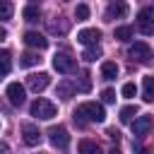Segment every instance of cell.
<instances>
[{
    "label": "cell",
    "mask_w": 154,
    "mask_h": 154,
    "mask_svg": "<svg viewBox=\"0 0 154 154\" xmlns=\"http://www.w3.org/2000/svg\"><path fill=\"white\" fill-rule=\"evenodd\" d=\"M22 137H24V144H26V147H36V144L41 142V132H38V128L31 125V123H24V125H22Z\"/></svg>",
    "instance_id": "9c48e42d"
},
{
    "label": "cell",
    "mask_w": 154,
    "mask_h": 154,
    "mask_svg": "<svg viewBox=\"0 0 154 154\" xmlns=\"http://www.w3.org/2000/svg\"><path fill=\"white\" fill-rule=\"evenodd\" d=\"M142 99L147 103L154 101V77H144L142 79Z\"/></svg>",
    "instance_id": "9a60e30c"
},
{
    "label": "cell",
    "mask_w": 154,
    "mask_h": 154,
    "mask_svg": "<svg viewBox=\"0 0 154 154\" xmlns=\"http://www.w3.org/2000/svg\"><path fill=\"white\" fill-rule=\"evenodd\" d=\"M53 67H55L58 72H63V75H70V72L77 70V60H75L70 53H55V55H53Z\"/></svg>",
    "instance_id": "3957f363"
},
{
    "label": "cell",
    "mask_w": 154,
    "mask_h": 154,
    "mask_svg": "<svg viewBox=\"0 0 154 154\" xmlns=\"http://www.w3.org/2000/svg\"><path fill=\"white\" fill-rule=\"evenodd\" d=\"M128 53H130V58L137 60V63H149V60H152V48H149L147 43H142V41L132 43Z\"/></svg>",
    "instance_id": "52a82bcc"
},
{
    "label": "cell",
    "mask_w": 154,
    "mask_h": 154,
    "mask_svg": "<svg viewBox=\"0 0 154 154\" xmlns=\"http://www.w3.org/2000/svg\"><path fill=\"white\" fill-rule=\"evenodd\" d=\"M106 120V111L101 103L96 101H84L75 108V123L84 125V123H103Z\"/></svg>",
    "instance_id": "6da1fadb"
},
{
    "label": "cell",
    "mask_w": 154,
    "mask_h": 154,
    "mask_svg": "<svg viewBox=\"0 0 154 154\" xmlns=\"http://www.w3.org/2000/svg\"><path fill=\"white\" fill-rule=\"evenodd\" d=\"M24 87L19 84V82H12V84H7V99H10V103L12 106H22L24 103Z\"/></svg>",
    "instance_id": "30bf717a"
},
{
    "label": "cell",
    "mask_w": 154,
    "mask_h": 154,
    "mask_svg": "<svg viewBox=\"0 0 154 154\" xmlns=\"http://www.w3.org/2000/svg\"><path fill=\"white\" fill-rule=\"evenodd\" d=\"M22 17H24L26 22H36V19H38V7H36V5L24 7V10H22Z\"/></svg>",
    "instance_id": "ffe728a7"
},
{
    "label": "cell",
    "mask_w": 154,
    "mask_h": 154,
    "mask_svg": "<svg viewBox=\"0 0 154 154\" xmlns=\"http://www.w3.org/2000/svg\"><path fill=\"white\" fill-rule=\"evenodd\" d=\"M72 94H75V87L70 82H60L58 84V96L60 99H72Z\"/></svg>",
    "instance_id": "d6986e66"
},
{
    "label": "cell",
    "mask_w": 154,
    "mask_h": 154,
    "mask_svg": "<svg viewBox=\"0 0 154 154\" xmlns=\"http://www.w3.org/2000/svg\"><path fill=\"white\" fill-rule=\"evenodd\" d=\"M99 38H101V31L99 29H82L77 34V41L82 46H94V43H99Z\"/></svg>",
    "instance_id": "7c38bea8"
},
{
    "label": "cell",
    "mask_w": 154,
    "mask_h": 154,
    "mask_svg": "<svg viewBox=\"0 0 154 154\" xmlns=\"http://www.w3.org/2000/svg\"><path fill=\"white\" fill-rule=\"evenodd\" d=\"M101 77H103V79H116V77H118V65L111 63V60H106V63L101 65Z\"/></svg>",
    "instance_id": "2e32d148"
},
{
    "label": "cell",
    "mask_w": 154,
    "mask_h": 154,
    "mask_svg": "<svg viewBox=\"0 0 154 154\" xmlns=\"http://www.w3.org/2000/svg\"><path fill=\"white\" fill-rule=\"evenodd\" d=\"M2 77H5V75H2V72H0V79H2Z\"/></svg>",
    "instance_id": "836d02e7"
},
{
    "label": "cell",
    "mask_w": 154,
    "mask_h": 154,
    "mask_svg": "<svg viewBox=\"0 0 154 154\" xmlns=\"http://www.w3.org/2000/svg\"><path fill=\"white\" fill-rule=\"evenodd\" d=\"M149 130H152V118H149V116L135 118V123H132V135H135V137H142V135H147Z\"/></svg>",
    "instance_id": "4fadbf2b"
},
{
    "label": "cell",
    "mask_w": 154,
    "mask_h": 154,
    "mask_svg": "<svg viewBox=\"0 0 154 154\" xmlns=\"http://www.w3.org/2000/svg\"><path fill=\"white\" fill-rule=\"evenodd\" d=\"M38 60H41V58H38L36 53H24V55L19 58V65H22V67H31V65H36Z\"/></svg>",
    "instance_id": "44dd1931"
},
{
    "label": "cell",
    "mask_w": 154,
    "mask_h": 154,
    "mask_svg": "<svg viewBox=\"0 0 154 154\" xmlns=\"http://www.w3.org/2000/svg\"><path fill=\"white\" fill-rule=\"evenodd\" d=\"M137 29H140V34H144V36H152L154 34V12L152 10H140L137 12Z\"/></svg>",
    "instance_id": "5b68a950"
},
{
    "label": "cell",
    "mask_w": 154,
    "mask_h": 154,
    "mask_svg": "<svg viewBox=\"0 0 154 154\" xmlns=\"http://www.w3.org/2000/svg\"><path fill=\"white\" fill-rule=\"evenodd\" d=\"M77 154H103V149L94 142V140H82L77 144Z\"/></svg>",
    "instance_id": "5bb4252c"
},
{
    "label": "cell",
    "mask_w": 154,
    "mask_h": 154,
    "mask_svg": "<svg viewBox=\"0 0 154 154\" xmlns=\"http://www.w3.org/2000/svg\"><path fill=\"white\" fill-rule=\"evenodd\" d=\"M89 77H91L89 72H82V82H79V89H82V91H89V89H91V79H89Z\"/></svg>",
    "instance_id": "484cf974"
},
{
    "label": "cell",
    "mask_w": 154,
    "mask_h": 154,
    "mask_svg": "<svg viewBox=\"0 0 154 154\" xmlns=\"http://www.w3.org/2000/svg\"><path fill=\"white\" fill-rule=\"evenodd\" d=\"M82 58H84L87 63H94L96 58H101V48H99V43H94V46H87V51L82 53Z\"/></svg>",
    "instance_id": "e0dca14e"
},
{
    "label": "cell",
    "mask_w": 154,
    "mask_h": 154,
    "mask_svg": "<svg viewBox=\"0 0 154 154\" xmlns=\"http://www.w3.org/2000/svg\"><path fill=\"white\" fill-rule=\"evenodd\" d=\"M26 82H29V89L38 94V91H43V89L51 84V75H48V72H34V75L26 77Z\"/></svg>",
    "instance_id": "ba28073f"
},
{
    "label": "cell",
    "mask_w": 154,
    "mask_h": 154,
    "mask_svg": "<svg viewBox=\"0 0 154 154\" xmlns=\"http://www.w3.org/2000/svg\"><path fill=\"white\" fill-rule=\"evenodd\" d=\"M101 99H103V103H113L116 101V91L113 89H103L101 91Z\"/></svg>",
    "instance_id": "f1b7e54d"
},
{
    "label": "cell",
    "mask_w": 154,
    "mask_h": 154,
    "mask_svg": "<svg viewBox=\"0 0 154 154\" xmlns=\"http://www.w3.org/2000/svg\"><path fill=\"white\" fill-rule=\"evenodd\" d=\"M55 113H58V108H55V103L48 101V99H36V101L31 103V116H34V118L51 120Z\"/></svg>",
    "instance_id": "7a4b0ae2"
},
{
    "label": "cell",
    "mask_w": 154,
    "mask_h": 154,
    "mask_svg": "<svg viewBox=\"0 0 154 154\" xmlns=\"http://www.w3.org/2000/svg\"><path fill=\"white\" fill-rule=\"evenodd\" d=\"M128 12H130V7H128L125 0H113V2L106 7V19H108V22L123 19V17H128Z\"/></svg>",
    "instance_id": "8992f818"
},
{
    "label": "cell",
    "mask_w": 154,
    "mask_h": 154,
    "mask_svg": "<svg viewBox=\"0 0 154 154\" xmlns=\"http://www.w3.org/2000/svg\"><path fill=\"white\" fill-rule=\"evenodd\" d=\"M24 43H26V46H31V48H38V51L48 48V38H46V36H41L38 31H26V34H24Z\"/></svg>",
    "instance_id": "8fae6325"
},
{
    "label": "cell",
    "mask_w": 154,
    "mask_h": 154,
    "mask_svg": "<svg viewBox=\"0 0 154 154\" xmlns=\"http://www.w3.org/2000/svg\"><path fill=\"white\" fill-rule=\"evenodd\" d=\"M75 17H77V19H87V17H89V7H87V5H77Z\"/></svg>",
    "instance_id": "83f0119b"
},
{
    "label": "cell",
    "mask_w": 154,
    "mask_h": 154,
    "mask_svg": "<svg viewBox=\"0 0 154 154\" xmlns=\"http://www.w3.org/2000/svg\"><path fill=\"white\" fill-rule=\"evenodd\" d=\"M67 26H70L67 22H51V24H48V29H51L53 34H65V31H67Z\"/></svg>",
    "instance_id": "d4e9b609"
},
{
    "label": "cell",
    "mask_w": 154,
    "mask_h": 154,
    "mask_svg": "<svg viewBox=\"0 0 154 154\" xmlns=\"http://www.w3.org/2000/svg\"><path fill=\"white\" fill-rule=\"evenodd\" d=\"M48 140H51L53 147H58V149H67V144H70L67 128H63V125H53V128L48 130Z\"/></svg>",
    "instance_id": "277c9868"
},
{
    "label": "cell",
    "mask_w": 154,
    "mask_h": 154,
    "mask_svg": "<svg viewBox=\"0 0 154 154\" xmlns=\"http://www.w3.org/2000/svg\"><path fill=\"white\" fill-rule=\"evenodd\" d=\"M5 36H7V31H5V29H2V26H0V41H2V38H5Z\"/></svg>",
    "instance_id": "d6a6232c"
},
{
    "label": "cell",
    "mask_w": 154,
    "mask_h": 154,
    "mask_svg": "<svg viewBox=\"0 0 154 154\" xmlns=\"http://www.w3.org/2000/svg\"><path fill=\"white\" fill-rule=\"evenodd\" d=\"M10 67H12L10 53H7V51H0V72H2V75H7V72H10Z\"/></svg>",
    "instance_id": "603a6c76"
},
{
    "label": "cell",
    "mask_w": 154,
    "mask_h": 154,
    "mask_svg": "<svg viewBox=\"0 0 154 154\" xmlns=\"http://www.w3.org/2000/svg\"><path fill=\"white\" fill-rule=\"evenodd\" d=\"M12 2L10 0H0V19H10L12 17Z\"/></svg>",
    "instance_id": "cb8c5ba5"
},
{
    "label": "cell",
    "mask_w": 154,
    "mask_h": 154,
    "mask_svg": "<svg viewBox=\"0 0 154 154\" xmlns=\"http://www.w3.org/2000/svg\"><path fill=\"white\" fill-rule=\"evenodd\" d=\"M135 116H137V108H135V106H125V108H120V123H130Z\"/></svg>",
    "instance_id": "7402d4cb"
},
{
    "label": "cell",
    "mask_w": 154,
    "mask_h": 154,
    "mask_svg": "<svg viewBox=\"0 0 154 154\" xmlns=\"http://www.w3.org/2000/svg\"><path fill=\"white\" fill-rule=\"evenodd\" d=\"M108 154H120V149H118V147H111V152H108Z\"/></svg>",
    "instance_id": "1f68e13d"
},
{
    "label": "cell",
    "mask_w": 154,
    "mask_h": 154,
    "mask_svg": "<svg viewBox=\"0 0 154 154\" xmlns=\"http://www.w3.org/2000/svg\"><path fill=\"white\" fill-rule=\"evenodd\" d=\"M108 135H111L116 142H118V137H120V132H118V130H108Z\"/></svg>",
    "instance_id": "4dcf8cb0"
},
{
    "label": "cell",
    "mask_w": 154,
    "mask_h": 154,
    "mask_svg": "<svg viewBox=\"0 0 154 154\" xmlns=\"http://www.w3.org/2000/svg\"><path fill=\"white\" fill-rule=\"evenodd\" d=\"M0 154H10V147L5 142H0Z\"/></svg>",
    "instance_id": "f546056e"
},
{
    "label": "cell",
    "mask_w": 154,
    "mask_h": 154,
    "mask_svg": "<svg viewBox=\"0 0 154 154\" xmlns=\"http://www.w3.org/2000/svg\"><path fill=\"white\" fill-rule=\"evenodd\" d=\"M135 91H137V87H135L132 82L123 84V96H125V99H132V96H135Z\"/></svg>",
    "instance_id": "4316f807"
},
{
    "label": "cell",
    "mask_w": 154,
    "mask_h": 154,
    "mask_svg": "<svg viewBox=\"0 0 154 154\" xmlns=\"http://www.w3.org/2000/svg\"><path fill=\"white\" fill-rule=\"evenodd\" d=\"M132 34H135V29H132V26H118V29L113 31V36H116L118 41H130V38H132Z\"/></svg>",
    "instance_id": "ac0fdd59"
}]
</instances>
